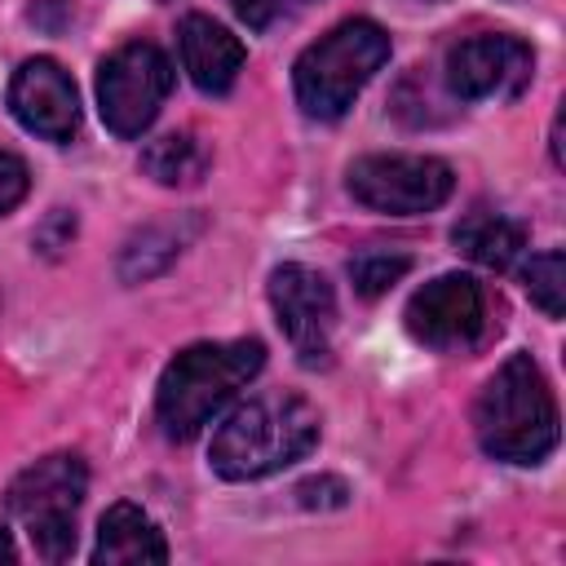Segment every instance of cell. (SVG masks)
<instances>
[{"label":"cell","instance_id":"277c9868","mask_svg":"<svg viewBox=\"0 0 566 566\" xmlns=\"http://www.w3.org/2000/svg\"><path fill=\"white\" fill-rule=\"evenodd\" d=\"M385 62H389L385 27H376L371 18H349L332 27L292 66V88L301 111L310 119H340Z\"/></svg>","mask_w":566,"mask_h":566},{"label":"cell","instance_id":"d6986e66","mask_svg":"<svg viewBox=\"0 0 566 566\" xmlns=\"http://www.w3.org/2000/svg\"><path fill=\"white\" fill-rule=\"evenodd\" d=\"M27 186H31L27 164H22L18 155L0 150V217H4V212H13V208L27 199Z\"/></svg>","mask_w":566,"mask_h":566},{"label":"cell","instance_id":"7c38bea8","mask_svg":"<svg viewBox=\"0 0 566 566\" xmlns=\"http://www.w3.org/2000/svg\"><path fill=\"white\" fill-rule=\"evenodd\" d=\"M177 49H181V66L190 75V84L208 97H221L234 88L248 49L234 31H226L221 22H212L208 13H186L177 27Z\"/></svg>","mask_w":566,"mask_h":566},{"label":"cell","instance_id":"5b68a950","mask_svg":"<svg viewBox=\"0 0 566 566\" xmlns=\"http://www.w3.org/2000/svg\"><path fill=\"white\" fill-rule=\"evenodd\" d=\"M88 491V469L75 451H53L27 464L4 486V513L22 522L44 562H66L75 553V513Z\"/></svg>","mask_w":566,"mask_h":566},{"label":"cell","instance_id":"3957f363","mask_svg":"<svg viewBox=\"0 0 566 566\" xmlns=\"http://www.w3.org/2000/svg\"><path fill=\"white\" fill-rule=\"evenodd\" d=\"M473 429L486 455L504 464H539L557 447V402L531 354H509L482 385Z\"/></svg>","mask_w":566,"mask_h":566},{"label":"cell","instance_id":"ffe728a7","mask_svg":"<svg viewBox=\"0 0 566 566\" xmlns=\"http://www.w3.org/2000/svg\"><path fill=\"white\" fill-rule=\"evenodd\" d=\"M301 4H310V0H230V9H234L248 27H256V31H265L270 22H279L283 13L301 9Z\"/></svg>","mask_w":566,"mask_h":566},{"label":"cell","instance_id":"5bb4252c","mask_svg":"<svg viewBox=\"0 0 566 566\" xmlns=\"http://www.w3.org/2000/svg\"><path fill=\"white\" fill-rule=\"evenodd\" d=\"M195 230H199L195 217H168V221L142 226V230L124 243V252H119V279H124V283H146V279L164 274V270L181 256V248L195 239Z\"/></svg>","mask_w":566,"mask_h":566},{"label":"cell","instance_id":"4fadbf2b","mask_svg":"<svg viewBox=\"0 0 566 566\" xmlns=\"http://www.w3.org/2000/svg\"><path fill=\"white\" fill-rule=\"evenodd\" d=\"M93 562L97 566H146V562L159 566L168 562V544H164V531L133 500H119L102 513Z\"/></svg>","mask_w":566,"mask_h":566},{"label":"cell","instance_id":"6da1fadb","mask_svg":"<svg viewBox=\"0 0 566 566\" xmlns=\"http://www.w3.org/2000/svg\"><path fill=\"white\" fill-rule=\"evenodd\" d=\"M314 442H318V411L301 394L270 389L226 416V424L212 433L208 460L212 473L226 482H256L310 455Z\"/></svg>","mask_w":566,"mask_h":566},{"label":"cell","instance_id":"44dd1931","mask_svg":"<svg viewBox=\"0 0 566 566\" xmlns=\"http://www.w3.org/2000/svg\"><path fill=\"white\" fill-rule=\"evenodd\" d=\"M296 495H301L305 509H340L345 495H349V486L340 478H310V482L296 486Z\"/></svg>","mask_w":566,"mask_h":566},{"label":"cell","instance_id":"e0dca14e","mask_svg":"<svg viewBox=\"0 0 566 566\" xmlns=\"http://www.w3.org/2000/svg\"><path fill=\"white\" fill-rule=\"evenodd\" d=\"M522 279H526V296H531L548 318H562V314H566V256H562L557 248L531 256V265H526Z\"/></svg>","mask_w":566,"mask_h":566},{"label":"cell","instance_id":"ba28073f","mask_svg":"<svg viewBox=\"0 0 566 566\" xmlns=\"http://www.w3.org/2000/svg\"><path fill=\"white\" fill-rule=\"evenodd\" d=\"M270 305H274V318L287 336V345L296 349V358L305 367H323L332 358V332H336V292L332 283L301 265V261H287L270 274Z\"/></svg>","mask_w":566,"mask_h":566},{"label":"cell","instance_id":"ac0fdd59","mask_svg":"<svg viewBox=\"0 0 566 566\" xmlns=\"http://www.w3.org/2000/svg\"><path fill=\"white\" fill-rule=\"evenodd\" d=\"M407 270H411V256H402V252H363L349 261V279L358 287V296H367V301L389 292Z\"/></svg>","mask_w":566,"mask_h":566},{"label":"cell","instance_id":"7a4b0ae2","mask_svg":"<svg viewBox=\"0 0 566 566\" xmlns=\"http://www.w3.org/2000/svg\"><path fill=\"white\" fill-rule=\"evenodd\" d=\"M265 367V345L243 340H199L186 345L159 376L155 416L172 442H190L203 424Z\"/></svg>","mask_w":566,"mask_h":566},{"label":"cell","instance_id":"8fae6325","mask_svg":"<svg viewBox=\"0 0 566 566\" xmlns=\"http://www.w3.org/2000/svg\"><path fill=\"white\" fill-rule=\"evenodd\" d=\"M9 111L13 119L44 137V142H71L80 133V97L71 75L53 57H27L9 80Z\"/></svg>","mask_w":566,"mask_h":566},{"label":"cell","instance_id":"8992f818","mask_svg":"<svg viewBox=\"0 0 566 566\" xmlns=\"http://www.w3.org/2000/svg\"><path fill=\"white\" fill-rule=\"evenodd\" d=\"M172 93V62L150 40H128L97 66V111L115 137H142Z\"/></svg>","mask_w":566,"mask_h":566},{"label":"cell","instance_id":"7402d4cb","mask_svg":"<svg viewBox=\"0 0 566 566\" xmlns=\"http://www.w3.org/2000/svg\"><path fill=\"white\" fill-rule=\"evenodd\" d=\"M18 557V544H13V535L0 526V562H13Z\"/></svg>","mask_w":566,"mask_h":566},{"label":"cell","instance_id":"9a60e30c","mask_svg":"<svg viewBox=\"0 0 566 566\" xmlns=\"http://www.w3.org/2000/svg\"><path fill=\"white\" fill-rule=\"evenodd\" d=\"M451 243H455V252H464L469 261H478L486 270H509L526 248V230L500 212H469L455 221Z\"/></svg>","mask_w":566,"mask_h":566},{"label":"cell","instance_id":"52a82bcc","mask_svg":"<svg viewBox=\"0 0 566 566\" xmlns=\"http://www.w3.org/2000/svg\"><path fill=\"white\" fill-rule=\"evenodd\" d=\"M451 168L433 155H363L349 164V195L385 217H420L451 199Z\"/></svg>","mask_w":566,"mask_h":566},{"label":"cell","instance_id":"9c48e42d","mask_svg":"<svg viewBox=\"0 0 566 566\" xmlns=\"http://www.w3.org/2000/svg\"><path fill=\"white\" fill-rule=\"evenodd\" d=\"M402 323L411 340L442 354H464L486 332V296L469 274H438L424 287H416Z\"/></svg>","mask_w":566,"mask_h":566},{"label":"cell","instance_id":"2e32d148","mask_svg":"<svg viewBox=\"0 0 566 566\" xmlns=\"http://www.w3.org/2000/svg\"><path fill=\"white\" fill-rule=\"evenodd\" d=\"M142 172L159 186H195L208 172V150L195 133H164L142 150Z\"/></svg>","mask_w":566,"mask_h":566},{"label":"cell","instance_id":"30bf717a","mask_svg":"<svg viewBox=\"0 0 566 566\" xmlns=\"http://www.w3.org/2000/svg\"><path fill=\"white\" fill-rule=\"evenodd\" d=\"M447 88L460 102H509L535 75V53L517 35H469L447 49Z\"/></svg>","mask_w":566,"mask_h":566}]
</instances>
